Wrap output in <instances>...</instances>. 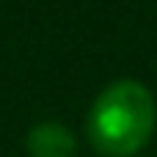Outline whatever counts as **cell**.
<instances>
[{"label": "cell", "mask_w": 157, "mask_h": 157, "mask_svg": "<svg viewBox=\"0 0 157 157\" xmlns=\"http://www.w3.org/2000/svg\"><path fill=\"white\" fill-rule=\"evenodd\" d=\"M25 149L30 157H72L77 152V141L61 121H39L28 130Z\"/></svg>", "instance_id": "obj_2"}, {"label": "cell", "mask_w": 157, "mask_h": 157, "mask_svg": "<svg viewBox=\"0 0 157 157\" xmlns=\"http://www.w3.org/2000/svg\"><path fill=\"white\" fill-rule=\"evenodd\" d=\"M155 121L157 102L152 91L138 80H116L94 99L86 132L97 152L130 157L149 144Z\"/></svg>", "instance_id": "obj_1"}]
</instances>
